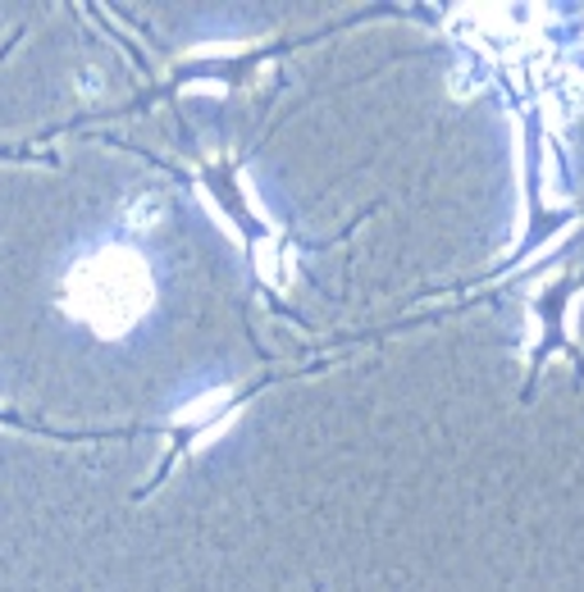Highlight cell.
<instances>
[{"label":"cell","mask_w":584,"mask_h":592,"mask_svg":"<svg viewBox=\"0 0 584 592\" xmlns=\"http://www.w3.org/2000/svg\"><path fill=\"white\" fill-rule=\"evenodd\" d=\"M69 297L82 310V320L101 333H124L142 320V310L151 305V273L142 256L133 252H97L87 265L74 269Z\"/></svg>","instance_id":"obj_1"}]
</instances>
